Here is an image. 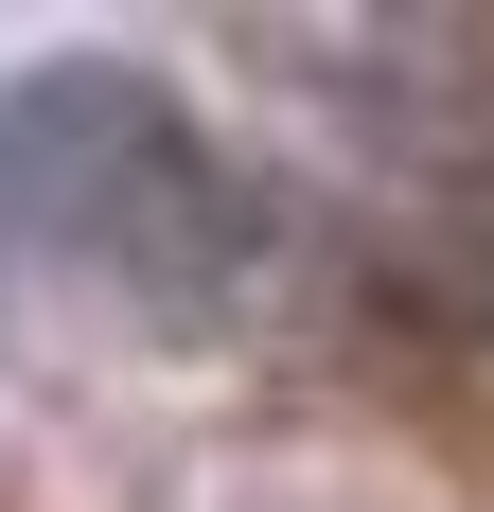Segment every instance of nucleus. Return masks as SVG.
<instances>
[{"instance_id": "1", "label": "nucleus", "mask_w": 494, "mask_h": 512, "mask_svg": "<svg viewBox=\"0 0 494 512\" xmlns=\"http://www.w3.org/2000/svg\"><path fill=\"white\" fill-rule=\"evenodd\" d=\"M0 301L142 318V336L230 318L247 301L230 159L142 71H36V89H0Z\"/></svg>"}]
</instances>
